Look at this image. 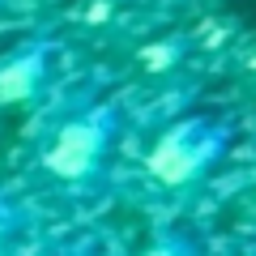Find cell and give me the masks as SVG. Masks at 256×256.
<instances>
[{
	"label": "cell",
	"instance_id": "cell-1",
	"mask_svg": "<svg viewBox=\"0 0 256 256\" xmlns=\"http://www.w3.org/2000/svg\"><path fill=\"white\" fill-rule=\"evenodd\" d=\"M124 141V107L107 94L77 90L60 98L30 146V184L60 201H86L107 184Z\"/></svg>",
	"mask_w": 256,
	"mask_h": 256
},
{
	"label": "cell",
	"instance_id": "cell-2",
	"mask_svg": "<svg viewBox=\"0 0 256 256\" xmlns=\"http://www.w3.org/2000/svg\"><path fill=\"white\" fill-rule=\"evenodd\" d=\"M226 141H230V124L222 116L175 120L146 154L150 184H154V188H166V192L192 188V184L226 154Z\"/></svg>",
	"mask_w": 256,
	"mask_h": 256
},
{
	"label": "cell",
	"instance_id": "cell-3",
	"mask_svg": "<svg viewBox=\"0 0 256 256\" xmlns=\"http://www.w3.org/2000/svg\"><path fill=\"white\" fill-rule=\"evenodd\" d=\"M60 77V43L52 34L18 38L9 52H0V111L38 107L56 90Z\"/></svg>",
	"mask_w": 256,
	"mask_h": 256
},
{
	"label": "cell",
	"instance_id": "cell-4",
	"mask_svg": "<svg viewBox=\"0 0 256 256\" xmlns=\"http://www.w3.org/2000/svg\"><path fill=\"white\" fill-rule=\"evenodd\" d=\"M38 252V214L22 188L0 184V256H34Z\"/></svg>",
	"mask_w": 256,
	"mask_h": 256
},
{
	"label": "cell",
	"instance_id": "cell-5",
	"mask_svg": "<svg viewBox=\"0 0 256 256\" xmlns=\"http://www.w3.org/2000/svg\"><path fill=\"white\" fill-rule=\"evenodd\" d=\"M137 256H201V248L192 244L188 235H180V230H162V235H154Z\"/></svg>",
	"mask_w": 256,
	"mask_h": 256
},
{
	"label": "cell",
	"instance_id": "cell-6",
	"mask_svg": "<svg viewBox=\"0 0 256 256\" xmlns=\"http://www.w3.org/2000/svg\"><path fill=\"white\" fill-rule=\"evenodd\" d=\"M34 256H111V244H102V239H68V244L52 248V252H34Z\"/></svg>",
	"mask_w": 256,
	"mask_h": 256
},
{
	"label": "cell",
	"instance_id": "cell-7",
	"mask_svg": "<svg viewBox=\"0 0 256 256\" xmlns=\"http://www.w3.org/2000/svg\"><path fill=\"white\" fill-rule=\"evenodd\" d=\"M244 256H256V248H252V252H244Z\"/></svg>",
	"mask_w": 256,
	"mask_h": 256
}]
</instances>
